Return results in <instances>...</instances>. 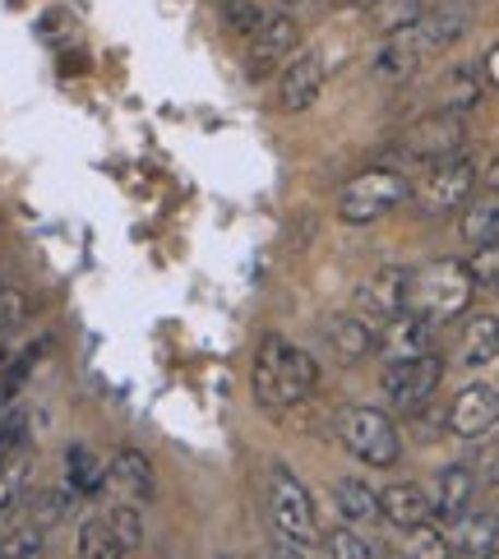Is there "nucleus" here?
Listing matches in <instances>:
<instances>
[{"label":"nucleus","mask_w":499,"mask_h":559,"mask_svg":"<svg viewBox=\"0 0 499 559\" xmlns=\"http://www.w3.org/2000/svg\"><path fill=\"white\" fill-rule=\"evenodd\" d=\"M250 389H254V403L264 412H292L296 403H306V397L319 389V366H314L310 352L269 333L254 352Z\"/></svg>","instance_id":"nucleus-1"},{"label":"nucleus","mask_w":499,"mask_h":559,"mask_svg":"<svg viewBox=\"0 0 499 559\" xmlns=\"http://www.w3.org/2000/svg\"><path fill=\"white\" fill-rule=\"evenodd\" d=\"M472 296H476V283L467 264H458V259H435V264L407 269V310L421 314L435 329L463 319Z\"/></svg>","instance_id":"nucleus-2"},{"label":"nucleus","mask_w":499,"mask_h":559,"mask_svg":"<svg viewBox=\"0 0 499 559\" xmlns=\"http://www.w3.org/2000/svg\"><path fill=\"white\" fill-rule=\"evenodd\" d=\"M407 199H412V181L397 167H366L337 194V217H343L347 227H370L384 213L403 209Z\"/></svg>","instance_id":"nucleus-3"},{"label":"nucleus","mask_w":499,"mask_h":559,"mask_svg":"<svg viewBox=\"0 0 499 559\" xmlns=\"http://www.w3.org/2000/svg\"><path fill=\"white\" fill-rule=\"evenodd\" d=\"M337 439L366 467H393L403 457V435L379 407H343L337 412Z\"/></svg>","instance_id":"nucleus-4"},{"label":"nucleus","mask_w":499,"mask_h":559,"mask_svg":"<svg viewBox=\"0 0 499 559\" xmlns=\"http://www.w3.org/2000/svg\"><path fill=\"white\" fill-rule=\"evenodd\" d=\"M269 523L277 536H287L296 546H314L319 542V518H314V499L301 486L287 463L269 467Z\"/></svg>","instance_id":"nucleus-5"},{"label":"nucleus","mask_w":499,"mask_h":559,"mask_svg":"<svg viewBox=\"0 0 499 559\" xmlns=\"http://www.w3.org/2000/svg\"><path fill=\"white\" fill-rule=\"evenodd\" d=\"M472 24H476V5H472V0H439L435 10H426L412 28H403L397 37H389V43H397L403 51H412L416 61H426V56L449 51V47L463 43V37L472 33Z\"/></svg>","instance_id":"nucleus-6"},{"label":"nucleus","mask_w":499,"mask_h":559,"mask_svg":"<svg viewBox=\"0 0 499 559\" xmlns=\"http://www.w3.org/2000/svg\"><path fill=\"white\" fill-rule=\"evenodd\" d=\"M482 181L472 157H453V163H439L426 171L421 186H412L407 204L416 209V217H449V213H463L472 204V190Z\"/></svg>","instance_id":"nucleus-7"},{"label":"nucleus","mask_w":499,"mask_h":559,"mask_svg":"<svg viewBox=\"0 0 499 559\" xmlns=\"http://www.w3.org/2000/svg\"><path fill=\"white\" fill-rule=\"evenodd\" d=\"M467 148V116H453V111H435V116H421L412 121L397 139V153L412 157V163H426V167H439V163H453L463 157Z\"/></svg>","instance_id":"nucleus-8"},{"label":"nucleus","mask_w":499,"mask_h":559,"mask_svg":"<svg viewBox=\"0 0 499 559\" xmlns=\"http://www.w3.org/2000/svg\"><path fill=\"white\" fill-rule=\"evenodd\" d=\"M439 379H444V356H421V361H403V366H389L384 370V397L397 416H412L430 407V397L439 389Z\"/></svg>","instance_id":"nucleus-9"},{"label":"nucleus","mask_w":499,"mask_h":559,"mask_svg":"<svg viewBox=\"0 0 499 559\" xmlns=\"http://www.w3.org/2000/svg\"><path fill=\"white\" fill-rule=\"evenodd\" d=\"M296 47H301V19L269 14L264 24H259V33L250 37V47H246V70L254 79H264V74H273L277 66H283L287 56H296Z\"/></svg>","instance_id":"nucleus-10"},{"label":"nucleus","mask_w":499,"mask_h":559,"mask_svg":"<svg viewBox=\"0 0 499 559\" xmlns=\"http://www.w3.org/2000/svg\"><path fill=\"white\" fill-rule=\"evenodd\" d=\"M407 310V269H375L361 287H356V314L370 319L375 329H384L389 319Z\"/></svg>","instance_id":"nucleus-11"},{"label":"nucleus","mask_w":499,"mask_h":559,"mask_svg":"<svg viewBox=\"0 0 499 559\" xmlns=\"http://www.w3.org/2000/svg\"><path fill=\"white\" fill-rule=\"evenodd\" d=\"M449 430L463 439H482L486 430L499 426V389L495 384H467L463 393L449 403Z\"/></svg>","instance_id":"nucleus-12"},{"label":"nucleus","mask_w":499,"mask_h":559,"mask_svg":"<svg viewBox=\"0 0 499 559\" xmlns=\"http://www.w3.org/2000/svg\"><path fill=\"white\" fill-rule=\"evenodd\" d=\"M324 61H319L314 51H296L292 66L283 70V79H277V107L283 111H310L319 103V93H324Z\"/></svg>","instance_id":"nucleus-13"},{"label":"nucleus","mask_w":499,"mask_h":559,"mask_svg":"<svg viewBox=\"0 0 499 559\" xmlns=\"http://www.w3.org/2000/svg\"><path fill=\"white\" fill-rule=\"evenodd\" d=\"M107 490L121 499V504H148V499H157L153 463L139 449H116L107 463Z\"/></svg>","instance_id":"nucleus-14"},{"label":"nucleus","mask_w":499,"mask_h":559,"mask_svg":"<svg viewBox=\"0 0 499 559\" xmlns=\"http://www.w3.org/2000/svg\"><path fill=\"white\" fill-rule=\"evenodd\" d=\"M476 472L467 463H453L435 476V486H430V518L435 523H444L453 527L463 513H472V499H476Z\"/></svg>","instance_id":"nucleus-15"},{"label":"nucleus","mask_w":499,"mask_h":559,"mask_svg":"<svg viewBox=\"0 0 499 559\" xmlns=\"http://www.w3.org/2000/svg\"><path fill=\"white\" fill-rule=\"evenodd\" d=\"M430 333H435V324H426L421 314L403 310L397 319H389V324L379 329V352H384L389 366L421 361V356H430Z\"/></svg>","instance_id":"nucleus-16"},{"label":"nucleus","mask_w":499,"mask_h":559,"mask_svg":"<svg viewBox=\"0 0 499 559\" xmlns=\"http://www.w3.org/2000/svg\"><path fill=\"white\" fill-rule=\"evenodd\" d=\"M324 337H329V352L337 356V366H361L366 356L379 352V329L370 324V319L356 314V310L333 314L329 329H324Z\"/></svg>","instance_id":"nucleus-17"},{"label":"nucleus","mask_w":499,"mask_h":559,"mask_svg":"<svg viewBox=\"0 0 499 559\" xmlns=\"http://www.w3.org/2000/svg\"><path fill=\"white\" fill-rule=\"evenodd\" d=\"M375 504H379V518L397 532H412V527L430 523V490L416 486V481H393L384 490H375Z\"/></svg>","instance_id":"nucleus-18"},{"label":"nucleus","mask_w":499,"mask_h":559,"mask_svg":"<svg viewBox=\"0 0 499 559\" xmlns=\"http://www.w3.org/2000/svg\"><path fill=\"white\" fill-rule=\"evenodd\" d=\"M449 546L453 555H463V559H482L499 546V518L495 509H482V513H463L453 523V536H449Z\"/></svg>","instance_id":"nucleus-19"},{"label":"nucleus","mask_w":499,"mask_h":559,"mask_svg":"<svg viewBox=\"0 0 499 559\" xmlns=\"http://www.w3.org/2000/svg\"><path fill=\"white\" fill-rule=\"evenodd\" d=\"M66 490L79 499H93L107 490V467L97 463V453L84 444H70L66 449Z\"/></svg>","instance_id":"nucleus-20"},{"label":"nucleus","mask_w":499,"mask_h":559,"mask_svg":"<svg viewBox=\"0 0 499 559\" xmlns=\"http://www.w3.org/2000/svg\"><path fill=\"white\" fill-rule=\"evenodd\" d=\"M482 66H458L444 74L439 84V111H453V116H467L476 103H482Z\"/></svg>","instance_id":"nucleus-21"},{"label":"nucleus","mask_w":499,"mask_h":559,"mask_svg":"<svg viewBox=\"0 0 499 559\" xmlns=\"http://www.w3.org/2000/svg\"><path fill=\"white\" fill-rule=\"evenodd\" d=\"M458 361L472 366V370L499 361V319L495 314L467 319V333H463V347H458Z\"/></svg>","instance_id":"nucleus-22"},{"label":"nucleus","mask_w":499,"mask_h":559,"mask_svg":"<svg viewBox=\"0 0 499 559\" xmlns=\"http://www.w3.org/2000/svg\"><path fill=\"white\" fill-rule=\"evenodd\" d=\"M421 14H426V0H375V5L366 10L370 28L384 33V37H397L403 28H412Z\"/></svg>","instance_id":"nucleus-23"},{"label":"nucleus","mask_w":499,"mask_h":559,"mask_svg":"<svg viewBox=\"0 0 499 559\" xmlns=\"http://www.w3.org/2000/svg\"><path fill=\"white\" fill-rule=\"evenodd\" d=\"M79 559H126L121 542H116V532L107 523V513H93L79 523Z\"/></svg>","instance_id":"nucleus-24"},{"label":"nucleus","mask_w":499,"mask_h":559,"mask_svg":"<svg viewBox=\"0 0 499 559\" xmlns=\"http://www.w3.org/2000/svg\"><path fill=\"white\" fill-rule=\"evenodd\" d=\"M463 236L472 241V250L499 241V194H482L463 209Z\"/></svg>","instance_id":"nucleus-25"},{"label":"nucleus","mask_w":499,"mask_h":559,"mask_svg":"<svg viewBox=\"0 0 499 559\" xmlns=\"http://www.w3.org/2000/svg\"><path fill=\"white\" fill-rule=\"evenodd\" d=\"M337 509H343V523H352V527H366L370 518H379L375 490L366 481H356V476H343V481H337Z\"/></svg>","instance_id":"nucleus-26"},{"label":"nucleus","mask_w":499,"mask_h":559,"mask_svg":"<svg viewBox=\"0 0 499 559\" xmlns=\"http://www.w3.org/2000/svg\"><path fill=\"white\" fill-rule=\"evenodd\" d=\"M70 490H61V486H51V490H33L28 495V523L33 527H43V532H51L61 518L70 513Z\"/></svg>","instance_id":"nucleus-27"},{"label":"nucleus","mask_w":499,"mask_h":559,"mask_svg":"<svg viewBox=\"0 0 499 559\" xmlns=\"http://www.w3.org/2000/svg\"><path fill=\"white\" fill-rule=\"evenodd\" d=\"M43 546H47V532L33 527L28 518L10 532H0V559H43Z\"/></svg>","instance_id":"nucleus-28"},{"label":"nucleus","mask_w":499,"mask_h":559,"mask_svg":"<svg viewBox=\"0 0 499 559\" xmlns=\"http://www.w3.org/2000/svg\"><path fill=\"white\" fill-rule=\"evenodd\" d=\"M416 56L412 51H403L397 43H389V47H379V56H375V79L379 84H407V79L416 74Z\"/></svg>","instance_id":"nucleus-29"},{"label":"nucleus","mask_w":499,"mask_h":559,"mask_svg":"<svg viewBox=\"0 0 499 559\" xmlns=\"http://www.w3.org/2000/svg\"><path fill=\"white\" fill-rule=\"evenodd\" d=\"M107 523H111L116 542H121L126 555L144 546V518H139V504H111L107 509Z\"/></svg>","instance_id":"nucleus-30"},{"label":"nucleus","mask_w":499,"mask_h":559,"mask_svg":"<svg viewBox=\"0 0 499 559\" xmlns=\"http://www.w3.org/2000/svg\"><path fill=\"white\" fill-rule=\"evenodd\" d=\"M324 546H329V559H379L375 546L361 536V527H352V523L333 527V532L324 536Z\"/></svg>","instance_id":"nucleus-31"},{"label":"nucleus","mask_w":499,"mask_h":559,"mask_svg":"<svg viewBox=\"0 0 499 559\" xmlns=\"http://www.w3.org/2000/svg\"><path fill=\"white\" fill-rule=\"evenodd\" d=\"M407 559H458V555L449 546V536L426 523V527H412L407 532Z\"/></svg>","instance_id":"nucleus-32"},{"label":"nucleus","mask_w":499,"mask_h":559,"mask_svg":"<svg viewBox=\"0 0 499 559\" xmlns=\"http://www.w3.org/2000/svg\"><path fill=\"white\" fill-rule=\"evenodd\" d=\"M467 273H472V283H476V287L499 292V241L476 246L472 259H467Z\"/></svg>","instance_id":"nucleus-33"},{"label":"nucleus","mask_w":499,"mask_h":559,"mask_svg":"<svg viewBox=\"0 0 499 559\" xmlns=\"http://www.w3.org/2000/svg\"><path fill=\"white\" fill-rule=\"evenodd\" d=\"M223 19H227V28L231 33H241V37H254L259 33V24H264V10L254 5V0H227L223 5Z\"/></svg>","instance_id":"nucleus-34"},{"label":"nucleus","mask_w":499,"mask_h":559,"mask_svg":"<svg viewBox=\"0 0 499 559\" xmlns=\"http://www.w3.org/2000/svg\"><path fill=\"white\" fill-rule=\"evenodd\" d=\"M472 472H476V486H499V439L490 449H482V457L472 463Z\"/></svg>","instance_id":"nucleus-35"},{"label":"nucleus","mask_w":499,"mask_h":559,"mask_svg":"<svg viewBox=\"0 0 499 559\" xmlns=\"http://www.w3.org/2000/svg\"><path fill=\"white\" fill-rule=\"evenodd\" d=\"M482 74H486V84H495L499 88V43L486 51V61H482Z\"/></svg>","instance_id":"nucleus-36"},{"label":"nucleus","mask_w":499,"mask_h":559,"mask_svg":"<svg viewBox=\"0 0 499 559\" xmlns=\"http://www.w3.org/2000/svg\"><path fill=\"white\" fill-rule=\"evenodd\" d=\"M482 181H486V190H490V194H499V153H495V163L486 167V176H482Z\"/></svg>","instance_id":"nucleus-37"},{"label":"nucleus","mask_w":499,"mask_h":559,"mask_svg":"<svg viewBox=\"0 0 499 559\" xmlns=\"http://www.w3.org/2000/svg\"><path fill=\"white\" fill-rule=\"evenodd\" d=\"M337 5H343V10H370L375 0H337Z\"/></svg>","instance_id":"nucleus-38"},{"label":"nucleus","mask_w":499,"mask_h":559,"mask_svg":"<svg viewBox=\"0 0 499 559\" xmlns=\"http://www.w3.org/2000/svg\"><path fill=\"white\" fill-rule=\"evenodd\" d=\"M482 559H499V546H495V550H490V555H482Z\"/></svg>","instance_id":"nucleus-39"},{"label":"nucleus","mask_w":499,"mask_h":559,"mask_svg":"<svg viewBox=\"0 0 499 559\" xmlns=\"http://www.w3.org/2000/svg\"><path fill=\"white\" fill-rule=\"evenodd\" d=\"M495 518H499V504H495Z\"/></svg>","instance_id":"nucleus-40"},{"label":"nucleus","mask_w":499,"mask_h":559,"mask_svg":"<svg viewBox=\"0 0 499 559\" xmlns=\"http://www.w3.org/2000/svg\"><path fill=\"white\" fill-rule=\"evenodd\" d=\"M495 319H499V314H495Z\"/></svg>","instance_id":"nucleus-41"}]
</instances>
